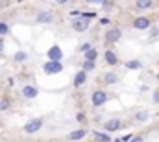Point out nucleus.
<instances>
[{
	"label": "nucleus",
	"mask_w": 159,
	"mask_h": 142,
	"mask_svg": "<svg viewBox=\"0 0 159 142\" xmlns=\"http://www.w3.org/2000/svg\"><path fill=\"white\" fill-rule=\"evenodd\" d=\"M107 100H109V94H107L106 91H102V89H98V91H94V92L91 94V104H93V107L106 105Z\"/></svg>",
	"instance_id": "f257e3e1"
},
{
	"label": "nucleus",
	"mask_w": 159,
	"mask_h": 142,
	"mask_svg": "<svg viewBox=\"0 0 159 142\" xmlns=\"http://www.w3.org/2000/svg\"><path fill=\"white\" fill-rule=\"evenodd\" d=\"M43 124H44V120H43V118H32V120H28V122L24 124L22 131H24V133H28V135H34V133L41 131Z\"/></svg>",
	"instance_id": "f03ea898"
},
{
	"label": "nucleus",
	"mask_w": 159,
	"mask_h": 142,
	"mask_svg": "<svg viewBox=\"0 0 159 142\" xmlns=\"http://www.w3.org/2000/svg\"><path fill=\"white\" fill-rule=\"evenodd\" d=\"M70 26H72L74 32L83 33V32H87V30L91 28V20H89V19H83V17H76V19H72Z\"/></svg>",
	"instance_id": "7ed1b4c3"
},
{
	"label": "nucleus",
	"mask_w": 159,
	"mask_h": 142,
	"mask_svg": "<svg viewBox=\"0 0 159 142\" xmlns=\"http://www.w3.org/2000/svg\"><path fill=\"white\" fill-rule=\"evenodd\" d=\"M106 42H109V44H115V42H119L120 37H122V30H120L119 26H111V28H107V32H106Z\"/></svg>",
	"instance_id": "20e7f679"
},
{
	"label": "nucleus",
	"mask_w": 159,
	"mask_h": 142,
	"mask_svg": "<svg viewBox=\"0 0 159 142\" xmlns=\"http://www.w3.org/2000/svg\"><path fill=\"white\" fill-rule=\"evenodd\" d=\"M43 72L48 74V76L59 74V72H63V63H61V61H46V63L43 65Z\"/></svg>",
	"instance_id": "39448f33"
},
{
	"label": "nucleus",
	"mask_w": 159,
	"mask_h": 142,
	"mask_svg": "<svg viewBox=\"0 0 159 142\" xmlns=\"http://www.w3.org/2000/svg\"><path fill=\"white\" fill-rule=\"evenodd\" d=\"M131 26L135 28V30H150L152 28V19H148V17H137L133 22H131Z\"/></svg>",
	"instance_id": "423d86ee"
},
{
	"label": "nucleus",
	"mask_w": 159,
	"mask_h": 142,
	"mask_svg": "<svg viewBox=\"0 0 159 142\" xmlns=\"http://www.w3.org/2000/svg\"><path fill=\"white\" fill-rule=\"evenodd\" d=\"M46 57H48V61H61V59H63V50H61V46H59V44L50 46L48 52H46Z\"/></svg>",
	"instance_id": "0eeeda50"
},
{
	"label": "nucleus",
	"mask_w": 159,
	"mask_h": 142,
	"mask_svg": "<svg viewBox=\"0 0 159 142\" xmlns=\"http://www.w3.org/2000/svg\"><path fill=\"white\" fill-rule=\"evenodd\" d=\"M104 61L109 65V67H119V63H120V59H119V55H117V52L115 50H106L104 52Z\"/></svg>",
	"instance_id": "6e6552de"
},
{
	"label": "nucleus",
	"mask_w": 159,
	"mask_h": 142,
	"mask_svg": "<svg viewBox=\"0 0 159 142\" xmlns=\"http://www.w3.org/2000/svg\"><path fill=\"white\" fill-rule=\"evenodd\" d=\"M104 131L106 133H115V131H119L120 127H122V122H120L119 118H111V120H107V122H104Z\"/></svg>",
	"instance_id": "1a4fd4ad"
},
{
	"label": "nucleus",
	"mask_w": 159,
	"mask_h": 142,
	"mask_svg": "<svg viewBox=\"0 0 159 142\" xmlns=\"http://www.w3.org/2000/svg\"><path fill=\"white\" fill-rule=\"evenodd\" d=\"M35 22L37 24H52L54 22V13L52 11H39L37 17H35Z\"/></svg>",
	"instance_id": "9d476101"
},
{
	"label": "nucleus",
	"mask_w": 159,
	"mask_h": 142,
	"mask_svg": "<svg viewBox=\"0 0 159 142\" xmlns=\"http://www.w3.org/2000/svg\"><path fill=\"white\" fill-rule=\"evenodd\" d=\"M22 96H24L26 100H34V98L39 96V89H37L35 85H24V87H22Z\"/></svg>",
	"instance_id": "9b49d317"
},
{
	"label": "nucleus",
	"mask_w": 159,
	"mask_h": 142,
	"mask_svg": "<svg viewBox=\"0 0 159 142\" xmlns=\"http://www.w3.org/2000/svg\"><path fill=\"white\" fill-rule=\"evenodd\" d=\"M119 79H120V76L115 70H107V72H104V76H102L104 85H115V83H119Z\"/></svg>",
	"instance_id": "f8f14e48"
},
{
	"label": "nucleus",
	"mask_w": 159,
	"mask_h": 142,
	"mask_svg": "<svg viewBox=\"0 0 159 142\" xmlns=\"http://www.w3.org/2000/svg\"><path fill=\"white\" fill-rule=\"evenodd\" d=\"M152 7H154V0H135L133 4V9L137 11H148Z\"/></svg>",
	"instance_id": "ddd939ff"
},
{
	"label": "nucleus",
	"mask_w": 159,
	"mask_h": 142,
	"mask_svg": "<svg viewBox=\"0 0 159 142\" xmlns=\"http://www.w3.org/2000/svg\"><path fill=\"white\" fill-rule=\"evenodd\" d=\"M87 83V72L85 70H78L76 72V76H74V79H72V85L76 87V89H80V87H83Z\"/></svg>",
	"instance_id": "4468645a"
},
{
	"label": "nucleus",
	"mask_w": 159,
	"mask_h": 142,
	"mask_svg": "<svg viewBox=\"0 0 159 142\" xmlns=\"http://www.w3.org/2000/svg\"><path fill=\"white\" fill-rule=\"evenodd\" d=\"M124 67H126L128 70H141L144 65H143V61H141V59H129V61H126V63H124Z\"/></svg>",
	"instance_id": "2eb2a0df"
},
{
	"label": "nucleus",
	"mask_w": 159,
	"mask_h": 142,
	"mask_svg": "<svg viewBox=\"0 0 159 142\" xmlns=\"http://www.w3.org/2000/svg\"><path fill=\"white\" fill-rule=\"evenodd\" d=\"M87 137V129H74L70 135H69V139L72 142H78V140H81V139H85Z\"/></svg>",
	"instance_id": "dca6fc26"
},
{
	"label": "nucleus",
	"mask_w": 159,
	"mask_h": 142,
	"mask_svg": "<svg viewBox=\"0 0 159 142\" xmlns=\"http://www.w3.org/2000/svg\"><path fill=\"white\" fill-rule=\"evenodd\" d=\"M148 118H150V113L146 109H141V111L135 113V122H146Z\"/></svg>",
	"instance_id": "f3484780"
},
{
	"label": "nucleus",
	"mask_w": 159,
	"mask_h": 142,
	"mask_svg": "<svg viewBox=\"0 0 159 142\" xmlns=\"http://www.w3.org/2000/svg\"><path fill=\"white\" fill-rule=\"evenodd\" d=\"M96 57H98V50H96V48H91L89 52L83 54V59H85V61H94V63H96Z\"/></svg>",
	"instance_id": "a211bd4d"
},
{
	"label": "nucleus",
	"mask_w": 159,
	"mask_h": 142,
	"mask_svg": "<svg viewBox=\"0 0 159 142\" xmlns=\"http://www.w3.org/2000/svg\"><path fill=\"white\" fill-rule=\"evenodd\" d=\"M26 59H28V52H22V50H19V52L13 55V61H15V63H24Z\"/></svg>",
	"instance_id": "6ab92c4d"
},
{
	"label": "nucleus",
	"mask_w": 159,
	"mask_h": 142,
	"mask_svg": "<svg viewBox=\"0 0 159 142\" xmlns=\"http://www.w3.org/2000/svg\"><path fill=\"white\" fill-rule=\"evenodd\" d=\"M94 139H96V142H111V137L102 131H94Z\"/></svg>",
	"instance_id": "aec40b11"
},
{
	"label": "nucleus",
	"mask_w": 159,
	"mask_h": 142,
	"mask_svg": "<svg viewBox=\"0 0 159 142\" xmlns=\"http://www.w3.org/2000/svg\"><path fill=\"white\" fill-rule=\"evenodd\" d=\"M94 69H96V63H94V61H85V59H83V63H81V70H85L87 74H89V72H93Z\"/></svg>",
	"instance_id": "412c9836"
},
{
	"label": "nucleus",
	"mask_w": 159,
	"mask_h": 142,
	"mask_svg": "<svg viewBox=\"0 0 159 142\" xmlns=\"http://www.w3.org/2000/svg\"><path fill=\"white\" fill-rule=\"evenodd\" d=\"M9 35V24L7 22H0V37Z\"/></svg>",
	"instance_id": "4be33fe9"
},
{
	"label": "nucleus",
	"mask_w": 159,
	"mask_h": 142,
	"mask_svg": "<svg viewBox=\"0 0 159 142\" xmlns=\"http://www.w3.org/2000/svg\"><path fill=\"white\" fill-rule=\"evenodd\" d=\"M9 107H11V102H9L7 98H2V100H0V111L6 113V111H9Z\"/></svg>",
	"instance_id": "5701e85b"
},
{
	"label": "nucleus",
	"mask_w": 159,
	"mask_h": 142,
	"mask_svg": "<svg viewBox=\"0 0 159 142\" xmlns=\"http://www.w3.org/2000/svg\"><path fill=\"white\" fill-rule=\"evenodd\" d=\"M157 37H159V28L157 26H152L150 28V41L154 42V41H157Z\"/></svg>",
	"instance_id": "b1692460"
},
{
	"label": "nucleus",
	"mask_w": 159,
	"mask_h": 142,
	"mask_svg": "<svg viewBox=\"0 0 159 142\" xmlns=\"http://www.w3.org/2000/svg\"><path fill=\"white\" fill-rule=\"evenodd\" d=\"M91 48H93V44H91V42H83V44L80 46V52H81V54H85V52H89Z\"/></svg>",
	"instance_id": "393cba45"
},
{
	"label": "nucleus",
	"mask_w": 159,
	"mask_h": 142,
	"mask_svg": "<svg viewBox=\"0 0 159 142\" xmlns=\"http://www.w3.org/2000/svg\"><path fill=\"white\" fill-rule=\"evenodd\" d=\"M85 118H87V116H85V113H81V111L76 114V120H78L80 124H83V122H85Z\"/></svg>",
	"instance_id": "a878e982"
},
{
	"label": "nucleus",
	"mask_w": 159,
	"mask_h": 142,
	"mask_svg": "<svg viewBox=\"0 0 159 142\" xmlns=\"http://www.w3.org/2000/svg\"><path fill=\"white\" fill-rule=\"evenodd\" d=\"M109 24H111V20H109L107 17H102V19H100V26H109Z\"/></svg>",
	"instance_id": "bb28decb"
},
{
	"label": "nucleus",
	"mask_w": 159,
	"mask_h": 142,
	"mask_svg": "<svg viewBox=\"0 0 159 142\" xmlns=\"http://www.w3.org/2000/svg\"><path fill=\"white\" fill-rule=\"evenodd\" d=\"M87 4H98V6H104L106 4V0H85Z\"/></svg>",
	"instance_id": "cd10ccee"
},
{
	"label": "nucleus",
	"mask_w": 159,
	"mask_h": 142,
	"mask_svg": "<svg viewBox=\"0 0 159 142\" xmlns=\"http://www.w3.org/2000/svg\"><path fill=\"white\" fill-rule=\"evenodd\" d=\"M152 102H154L156 105H159V91H156V92H154V96H152Z\"/></svg>",
	"instance_id": "c85d7f7f"
},
{
	"label": "nucleus",
	"mask_w": 159,
	"mask_h": 142,
	"mask_svg": "<svg viewBox=\"0 0 159 142\" xmlns=\"http://www.w3.org/2000/svg\"><path fill=\"white\" fill-rule=\"evenodd\" d=\"M129 142H144V139H143L141 135H137V137H131V140Z\"/></svg>",
	"instance_id": "c756f323"
},
{
	"label": "nucleus",
	"mask_w": 159,
	"mask_h": 142,
	"mask_svg": "<svg viewBox=\"0 0 159 142\" xmlns=\"http://www.w3.org/2000/svg\"><path fill=\"white\" fill-rule=\"evenodd\" d=\"M119 140H122V142H129V140H131V133H129V135H126V137H122V139H119Z\"/></svg>",
	"instance_id": "7c9ffc66"
},
{
	"label": "nucleus",
	"mask_w": 159,
	"mask_h": 142,
	"mask_svg": "<svg viewBox=\"0 0 159 142\" xmlns=\"http://www.w3.org/2000/svg\"><path fill=\"white\" fill-rule=\"evenodd\" d=\"M4 46H6V42H4V37H0V54L4 52Z\"/></svg>",
	"instance_id": "2f4dec72"
},
{
	"label": "nucleus",
	"mask_w": 159,
	"mask_h": 142,
	"mask_svg": "<svg viewBox=\"0 0 159 142\" xmlns=\"http://www.w3.org/2000/svg\"><path fill=\"white\" fill-rule=\"evenodd\" d=\"M81 15V11H78V9H74V11H70V17H80Z\"/></svg>",
	"instance_id": "473e14b6"
},
{
	"label": "nucleus",
	"mask_w": 159,
	"mask_h": 142,
	"mask_svg": "<svg viewBox=\"0 0 159 142\" xmlns=\"http://www.w3.org/2000/svg\"><path fill=\"white\" fill-rule=\"evenodd\" d=\"M7 85H9V87H11V85H15V79H13V78H9V79H7Z\"/></svg>",
	"instance_id": "72a5a7b5"
},
{
	"label": "nucleus",
	"mask_w": 159,
	"mask_h": 142,
	"mask_svg": "<svg viewBox=\"0 0 159 142\" xmlns=\"http://www.w3.org/2000/svg\"><path fill=\"white\" fill-rule=\"evenodd\" d=\"M54 2H56V4H61V6H63V4H67L69 0H54Z\"/></svg>",
	"instance_id": "f704fd0d"
},
{
	"label": "nucleus",
	"mask_w": 159,
	"mask_h": 142,
	"mask_svg": "<svg viewBox=\"0 0 159 142\" xmlns=\"http://www.w3.org/2000/svg\"><path fill=\"white\" fill-rule=\"evenodd\" d=\"M157 81H159V74H157Z\"/></svg>",
	"instance_id": "c9c22d12"
},
{
	"label": "nucleus",
	"mask_w": 159,
	"mask_h": 142,
	"mask_svg": "<svg viewBox=\"0 0 159 142\" xmlns=\"http://www.w3.org/2000/svg\"><path fill=\"white\" fill-rule=\"evenodd\" d=\"M157 67H159V59H157Z\"/></svg>",
	"instance_id": "e433bc0d"
}]
</instances>
